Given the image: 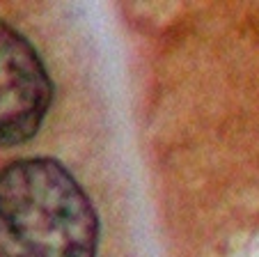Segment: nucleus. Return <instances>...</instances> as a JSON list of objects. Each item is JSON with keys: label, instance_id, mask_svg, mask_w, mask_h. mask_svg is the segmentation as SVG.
Here are the masks:
<instances>
[{"label": "nucleus", "instance_id": "obj_1", "mask_svg": "<svg viewBox=\"0 0 259 257\" xmlns=\"http://www.w3.org/2000/svg\"><path fill=\"white\" fill-rule=\"evenodd\" d=\"M99 216L62 163L23 159L0 170V257H97Z\"/></svg>", "mask_w": 259, "mask_h": 257}, {"label": "nucleus", "instance_id": "obj_2", "mask_svg": "<svg viewBox=\"0 0 259 257\" xmlns=\"http://www.w3.org/2000/svg\"><path fill=\"white\" fill-rule=\"evenodd\" d=\"M53 85L39 53L0 21V147L30 140L51 108Z\"/></svg>", "mask_w": 259, "mask_h": 257}]
</instances>
